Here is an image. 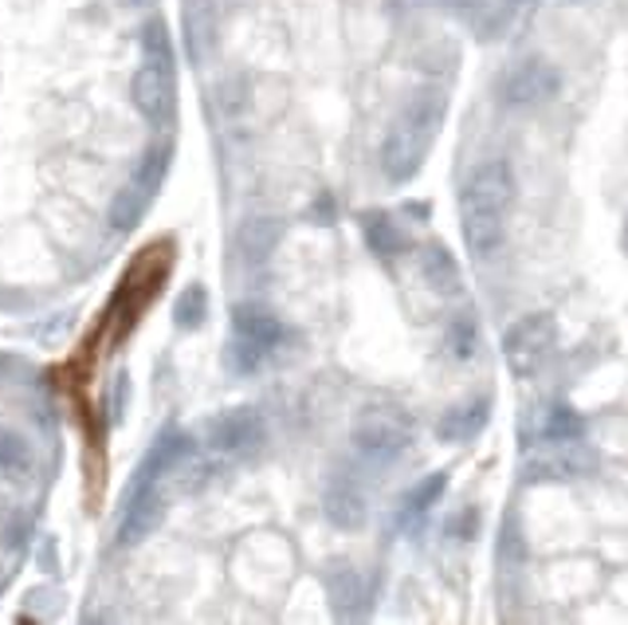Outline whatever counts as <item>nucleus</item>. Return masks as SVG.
I'll return each mask as SVG.
<instances>
[{"instance_id": "16", "label": "nucleus", "mask_w": 628, "mask_h": 625, "mask_svg": "<svg viewBox=\"0 0 628 625\" xmlns=\"http://www.w3.org/2000/svg\"><path fill=\"white\" fill-rule=\"evenodd\" d=\"M193 452V437L189 433H169V437H161V441L149 449V457L141 460V468H138V484L134 488H146V484H154L157 476H166L169 468L177 465V460H185Z\"/></svg>"}, {"instance_id": "22", "label": "nucleus", "mask_w": 628, "mask_h": 625, "mask_svg": "<svg viewBox=\"0 0 628 625\" xmlns=\"http://www.w3.org/2000/svg\"><path fill=\"white\" fill-rule=\"evenodd\" d=\"M538 437H542V441H578V437H586V421H581L570 406H555L546 413L542 433Z\"/></svg>"}, {"instance_id": "8", "label": "nucleus", "mask_w": 628, "mask_h": 625, "mask_svg": "<svg viewBox=\"0 0 628 625\" xmlns=\"http://www.w3.org/2000/svg\"><path fill=\"white\" fill-rule=\"evenodd\" d=\"M264 417L256 409H228L208 426V445L216 452H228V457H248L264 445Z\"/></svg>"}, {"instance_id": "17", "label": "nucleus", "mask_w": 628, "mask_h": 625, "mask_svg": "<svg viewBox=\"0 0 628 625\" xmlns=\"http://www.w3.org/2000/svg\"><path fill=\"white\" fill-rule=\"evenodd\" d=\"M279 236H283V225L279 221H272V217H256V221H248V225L236 233V252L244 256V264H264L267 256L275 252V244H279Z\"/></svg>"}, {"instance_id": "2", "label": "nucleus", "mask_w": 628, "mask_h": 625, "mask_svg": "<svg viewBox=\"0 0 628 625\" xmlns=\"http://www.w3.org/2000/svg\"><path fill=\"white\" fill-rule=\"evenodd\" d=\"M444 110H448L444 91L440 87H424L393 118V126L385 130V143H381V169H385L389 182H409L421 169L424 154L436 143Z\"/></svg>"}, {"instance_id": "13", "label": "nucleus", "mask_w": 628, "mask_h": 625, "mask_svg": "<svg viewBox=\"0 0 628 625\" xmlns=\"http://www.w3.org/2000/svg\"><path fill=\"white\" fill-rule=\"evenodd\" d=\"M232 331H236V339L252 342V346L264 354H272L283 342V334H287L279 319H275L272 311L256 307V303H241V307L232 311Z\"/></svg>"}, {"instance_id": "7", "label": "nucleus", "mask_w": 628, "mask_h": 625, "mask_svg": "<svg viewBox=\"0 0 628 625\" xmlns=\"http://www.w3.org/2000/svg\"><path fill=\"white\" fill-rule=\"evenodd\" d=\"M562 91V76L555 64L530 56L519 59L514 67H507V76L499 79V95L507 107H542Z\"/></svg>"}, {"instance_id": "30", "label": "nucleus", "mask_w": 628, "mask_h": 625, "mask_svg": "<svg viewBox=\"0 0 628 625\" xmlns=\"http://www.w3.org/2000/svg\"><path fill=\"white\" fill-rule=\"evenodd\" d=\"M625 244H628V233H625Z\"/></svg>"}, {"instance_id": "14", "label": "nucleus", "mask_w": 628, "mask_h": 625, "mask_svg": "<svg viewBox=\"0 0 628 625\" xmlns=\"http://www.w3.org/2000/svg\"><path fill=\"white\" fill-rule=\"evenodd\" d=\"M362 236H365V244H370L373 256H381V260H393V256H401V252L409 248L405 225H401L393 213H365V217H362Z\"/></svg>"}, {"instance_id": "15", "label": "nucleus", "mask_w": 628, "mask_h": 625, "mask_svg": "<svg viewBox=\"0 0 628 625\" xmlns=\"http://www.w3.org/2000/svg\"><path fill=\"white\" fill-rule=\"evenodd\" d=\"M488 417H491L488 398H475V401H468V406H455V409H448L444 421H440V437H444L448 445H468L483 433Z\"/></svg>"}, {"instance_id": "9", "label": "nucleus", "mask_w": 628, "mask_h": 625, "mask_svg": "<svg viewBox=\"0 0 628 625\" xmlns=\"http://www.w3.org/2000/svg\"><path fill=\"white\" fill-rule=\"evenodd\" d=\"M326 519L334 527H362L365 516H370V500H365V488L357 484V476L350 472H334L331 484H326L323 496Z\"/></svg>"}, {"instance_id": "20", "label": "nucleus", "mask_w": 628, "mask_h": 625, "mask_svg": "<svg viewBox=\"0 0 628 625\" xmlns=\"http://www.w3.org/2000/svg\"><path fill=\"white\" fill-rule=\"evenodd\" d=\"M36 468V452L17 429H0V476L9 480H28Z\"/></svg>"}, {"instance_id": "12", "label": "nucleus", "mask_w": 628, "mask_h": 625, "mask_svg": "<svg viewBox=\"0 0 628 625\" xmlns=\"http://www.w3.org/2000/svg\"><path fill=\"white\" fill-rule=\"evenodd\" d=\"M326 598H331L334 617H342V622L362 617L365 606H370V586H365L362 570H354V567L326 570Z\"/></svg>"}, {"instance_id": "6", "label": "nucleus", "mask_w": 628, "mask_h": 625, "mask_svg": "<svg viewBox=\"0 0 628 625\" xmlns=\"http://www.w3.org/2000/svg\"><path fill=\"white\" fill-rule=\"evenodd\" d=\"M597 465V457L586 449V437L578 441H538L530 445V457L522 465V476L530 484L538 480H578Z\"/></svg>"}, {"instance_id": "26", "label": "nucleus", "mask_w": 628, "mask_h": 625, "mask_svg": "<svg viewBox=\"0 0 628 625\" xmlns=\"http://www.w3.org/2000/svg\"><path fill=\"white\" fill-rule=\"evenodd\" d=\"M166 169H169V150H149L146 158H141V166L134 169V185H138L146 197H154V193L161 189V182H166Z\"/></svg>"}, {"instance_id": "3", "label": "nucleus", "mask_w": 628, "mask_h": 625, "mask_svg": "<svg viewBox=\"0 0 628 625\" xmlns=\"http://www.w3.org/2000/svg\"><path fill=\"white\" fill-rule=\"evenodd\" d=\"M409 441H413L409 417L393 406H370L354 421V452L373 468H389L393 460H401Z\"/></svg>"}, {"instance_id": "11", "label": "nucleus", "mask_w": 628, "mask_h": 625, "mask_svg": "<svg viewBox=\"0 0 628 625\" xmlns=\"http://www.w3.org/2000/svg\"><path fill=\"white\" fill-rule=\"evenodd\" d=\"M161 519H166V500H161V492H157L154 484H146V488H134L130 504H126V511H122L118 543H122V547L141 543L146 535L157 531V524H161Z\"/></svg>"}, {"instance_id": "25", "label": "nucleus", "mask_w": 628, "mask_h": 625, "mask_svg": "<svg viewBox=\"0 0 628 625\" xmlns=\"http://www.w3.org/2000/svg\"><path fill=\"white\" fill-rule=\"evenodd\" d=\"M475 346H480V323L471 315H455L452 326H448V351H452V359H471Z\"/></svg>"}, {"instance_id": "28", "label": "nucleus", "mask_w": 628, "mask_h": 625, "mask_svg": "<svg viewBox=\"0 0 628 625\" xmlns=\"http://www.w3.org/2000/svg\"><path fill=\"white\" fill-rule=\"evenodd\" d=\"M267 354L264 351H256L252 342H244V339H236L228 346V367L236 370V374H252V370H259V362H264Z\"/></svg>"}, {"instance_id": "23", "label": "nucleus", "mask_w": 628, "mask_h": 625, "mask_svg": "<svg viewBox=\"0 0 628 625\" xmlns=\"http://www.w3.org/2000/svg\"><path fill=\"white\" fill-rule=\"evenodd\" d=\"M141 208H146V193H141L138 185H126V189L115 193V201H110V225H115L118 233H126V228H134L141 221Z\"/></svg>"}, {"instance_id": "21", "label": "nucleus", "mask_w": 628, "mask_h": 625, "mask_svg": "<svg viewBox=\"0 0 628 625\" xmlns=\"http://www.w3.org/2000/svg\"><path fill=\"white\" fill-rule=\"evenodd\" d=\"M444 484H448V480H444V472H436V476H429V480L416 484L413 492H409L405 500H401V508H398V524H401V527H413L421 516H429V508L440 500V492H444Z\"/></svg>"}, {"instance_id": "19", "label": "nucleus", "mask_w": 628, "mask_h": 625, "mask_svg": "<svg viewBox=\"0 0 628 625\" xmlns=\"http://www.w3.org/2000/svg\"><path fill=\"white\" fill-rule=\"evenodd\" d=\"M185 32H189L193 56H208L216 48V32H220V12H216L213 0H189L185 9Z\"/></svg>"}, {"instance_id": "10", "label": "nucleus", "mask_w": 628, "mask_h": 625, "mask_svg": "<svg viewBox=\"0 0 628 625\" xmlns=\"http://www.w3.org/2000/svg\"><path fill=\"white\" fill-rule=\"evenodd\" d=\"M134 102L149 123H166L169 102H174V79H169V64L146 59L134 76Z\"/></svg>"}, {"instance_id": "4", "label": "nucleus", "mask_w": 628, "mask_h": 625, "mask_svg": "<svg viewBox=\"0 0 628 625\" xmlns=\"http://www.w3.org/2000/svg\"><path fill=\"white\" fill-rule=\"evenodd\" d=\"M169 272V244H154V248L141 252L138 267L126 275L122 292H118L115 307H110V319H118L115 326V342H122L130 334V326L138 323V315L149 307V300L157 295V284L166 280Z\"/></svg>"}, {"instance_id": "29", "label": "nucleus", "mask_w": 628, "mask_h": 625, "mask_svg": "<svg viewBox=\"0 0 628 625\" xmlns=\"http://www.w3.org/2000/svg\"><path fill=\"white\" fill-rule=\"evenodd\" d=\"M475 527H480V511H475V508H463V519L460 516L452 519V531H460L463 539H471V535H475Z\"/></svg>"}, {"instance_id": "1", "label": "nucleus", "mask_w": 628, "mask_h": 625, "mask_svg": "<svg viewBox=\"0 0 628 625\" xmlns=\"http://www.w3.org/2000/svg\"><path fill=\"white\" fill-rule=\"evenodd\" d=\"M514 208V174L503 158H488L468 169L460 185L463 241L480 260H491L507 241V221Z\"/></svg>"}, {"instance_id": "5", "label": "nucleus", "mask_w": 628, "mask_h": 625, "mask_svg": "<svg viewBox=\"0 0 628 625\" xmlns=\"http://www.w3.org/2000/svg\"><path fill=\"white\" fill-rule=\"evenodd\" d=\"M558 351V331L550 315H530L522 323H514L503 339V354L507 367L514 370V378H538L550 362H555Z\"/></svg>"}, {"instance_id": "18", "label": "nucleus", "mask_w": 628, "mask_h": 625, "mask_svg": "<svg viewBox=\"0 0 628 625\" xmlns=\"http://www.w3.org/2000/svg\"><path fill=\"white\" fill-rule=\"evenodd\" d=\"M421 275L436 295H455L463 287L460 264H455V256L444 244H429V248L421 252Z\"/></svg>"}, {"instance_id": "24", "label": "nucleus", "mask_w": 628, "mask_h": 625, "mask_svg": "<svg viewBox=\"0 0 628 625\" xmlns=\"http://www.w3.org/2000/svg\"><path fill=\"white\" fill-rule=\"evenodd\" d=\"M205 315H208V292L200 284L185 287V292L177 295V303H174L177 326H181V331H193V326L205 323Z\"/></svg>"}, {"instance_id": "27", "label": "nucleus", "mask_w": 628, "mask_h": 625, "mask_svg": "<svg viewBox=\"0 0 628 625\" xmlns=\"http://www.w3.org/2000/svg\"><path fill=\"white\" fill-rule=\"evenodd\" d=\"M141 51H146V59L169 64V32L161 20H149V25L141 28Z\"/></svg>"}]
</instances>
